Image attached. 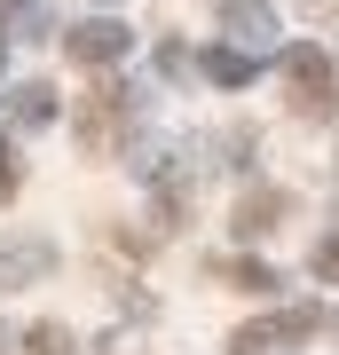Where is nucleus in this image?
Listing matches in <instances>:
<instances>
[{
	"label": "nucleus",
	"instance_id": "nucleus-1",
	"mask_svg": "<svg viewBox=\"0 0 339 355\" xmlns=\"http://www.w3.org/2000/svg\"><path fill=\"white\" fill-rule=\"evenodd\" d=\"M284 79H292V111H308V119L331 111V64L315 48H292L284 55Z\"/></svg>",
	"mask_w": 339,
	"mask_h": 355
},
{
	"label": "nucleus",
	"instance_id": "nucleus-2",
	"mask_svg": "<svg viewBox=\"0 0 339 355\" xmlns=\"http://www.w3.org/2000/svg\"><path fill=\"white\" fill-rule=\"evenodd\" d=\"M315 331V308H292V316H268V324H245L237 340H229V355H261V347H292Z\"/></svg>",
	"mask_w": 339,
	"mask_h": 355
},
{
	"label": "nucleus",
	"instance_id": "nucleus-3",
	"mask_svg": "<svg viewBox=\"0 0 339 355\" xmlns=\"http://www.w3.org/2000/svg\"><path fill=\"white\" fill-rule=\"evenodd\" d=\"M126 40H134L126 24H103V16H95V24H79L71 40H63V48H71L79 64H119V55H126Z\"/></svg>",
	"mask_w": 339,
	"mask_h": 355
},
{
	"label": "nucleus",
	"instance_id": "nucleus-4",
	"mask_svg": "<svg viewBox=\"0 0 339 355\" xmlns=\"http://www.w3.org/2000/svg\"><path fill=\"white\" fill-rule=\"evenodd\" d=\"M48 261H55V253H48L40 237H32V245H0V292H16L24 277H48Z\"/></svg>",
	"mask_w": 339,
	"mask_h": 355
},
{
	"label": "nucleus",
	"instance_id": "nucleus-5",
	"mask_svg": "<svg viewBox=\"0 0 339 355\" xmlns=\"http://www.w3.org/2000/svg\"><path fill=\"white\" fill-rule=\"evenodd\" d=\"M221 24L237 32V40H252V48H261V40H277V16H268L261 0H221Z\"/></svg>",
	"mask_w": 339,
	"mask_h": 355
},
{
	"label": "nucleus",
	"instance_id": "nucleus-6",
	"mask_svg": "<svg viewBox=\"0 0 339 355\" xmlns=\"http://www.w3.org/2000/svg\"><path fill=\"white\" fill-rule=\"evenodd\" d=\"M8 111H16V127H48V119H55V87H40V79H32V87L8 95Z\"/></svg>",
	"mask_w": 339,
	"mask_h": 355
},
{
	"label": "nucleus",
	"instance_id": "nucleus-7",
	"mask_svg": "<svg viewBox=\"0 0 339 355\" xmlns=\"http://www.w3.org/2000/svg\"><path fill=\"white\" fill-rule=\"evenodd\" d=\"M205 79H221V87H245V79H252V55H245V48H205Z\"/></svg>",
	"mask_w": 339,
	"mask_h": 355
},
{
	"label": "nucleus",
	"instance_id": "nucleus-8",
	"mask_svg": "<svg viewBox=\"0 0 339 355\" xmlns=\"http://www.w3.org/2000/svg\"><path fill=\"white\" fill-rule=\"evenodd\" d=\"M277 214H284V198H277V190H261V198H245V214H237V229L252 237V229H261V221H277Z\"/></svg>",
	"mask_w": 339,
	"mask_h": 355
},
{
	"label": "nucleus",
	"instance_id": "nucleus-9",
	"mask_svg": "<svg viewBox=\"0 0 339 355\" xmlns=\"http://www.w3.org/2000/svg\"><path fill=\"white\" fill-rule=\"evenodd\" d=\"M24 347H32V355H63V347H71V331H63V324H32Z\"/></svg>",
	"mask_w": 339,
	"mask_h": 355
},
{
	"label": "nucleus",
	"instance_id": "nucleus-10",
	"mask_svg": "<svg viewBox=\"0 0 339 355\" xmlns=\"http://www.w3.org/2000/svg\"><path fill=\"white\" fill-rule=\"evenodd\" d=\"M8 24H16V32H48V8H40V0H16Z\"/></svg>",
	"mask_w": 339,
	"mask_h": 355
},
{
	"label": "nucleus",
	"instance_id": "nucleus-11",
	"mask_svg": "<svg viewBox=\"0 0 339 355\" xmlns=\"http://www.w3.org/2000/svg\"><path fill=\"white\" fill-rule=\"evenodd\" d=\"M315 277H331V284H339V237H324V245H315Z\"/></svg>",
	"mask_w": 339,
	"mask_h": 355
},
{
	"label": "nucleus",
	"instance_id": "nucleus-12",
	"mask_svg": "<svg viewBox=\"0 0 339 355\" xmlns=\"http://www.w3.org/2000/svg\"><path fill=\"white\" fill-rule=\"evenodd\" d=\"M8 198H16V150L0 142V205H8Z\"/></svg>",
	"mask_w": 339,
	"mask_h": 355
}]
</instances>
